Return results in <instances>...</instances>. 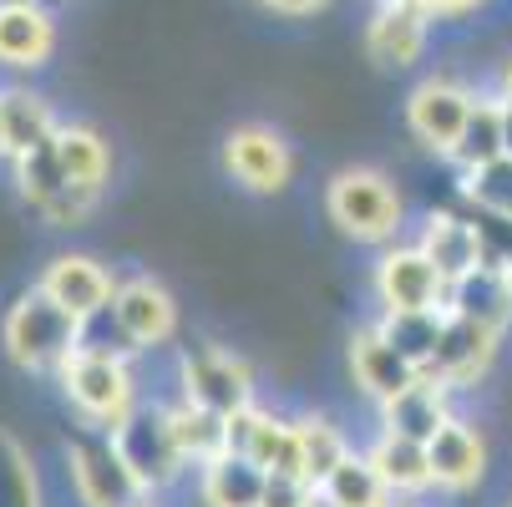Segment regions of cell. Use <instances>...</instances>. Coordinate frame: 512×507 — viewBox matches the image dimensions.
<instances>
[{"label":"cell","instance_id":"obj_22","mask_svg":"<svg viewBox=\"0 0 512 507\" xmlns=\"http://www.w3.org/2000/svg\"><path fill=\"white\" fill-rule=\"evenodd\" d=\"M56 158H61L66 183L92 188V193H107V178H112V142H107L97 127H87V122H61V127H56Z\"/></svg>","mask_w":512,"mask_h":507},{"label":"cell","instance_id":"obj_20","mask_svg":"<svg viewBox=\"0 0 512 507\" xmlns=\"http://www.w3.org/2000/svg\"><path fill=\"white\" fill-rule=\"evenodd\" d=\"M264 487L269 472L244 452H224L208 467H198V507H259Z\"/></svg>","mask_w":512,"mask_h":507},{"label":"cell","instance_id":"obj_9","mask_svg":"<svg viewBox=\"0 0 512 507\" xmlns=\"http://www.w3.org/2000/svg\"><path fill=\"white\" fill-rule=\"evenodd\" d=\"M371 295L381 315H411V310H442L447 279L416 244H391L371 264Z\"/></svg>","mask_w":512,"mask_h":507},{"label":"cell","instance_id":"obj_38","mask_svg":"<svg viewBox=\"0 0 512 507\" xmlns=\"http://www.w3.org/2000/svg\"><path fill=\"white\" fill-rule=\"evenodd\" d=\"M396 507H416V502H396Z\"/></svg>","mask_w":512,"mask_h":507},{"label":"cell","instance_id":"obj_15","mask_svg":"<svg viewBox=\"0 0 512 507\" xmlns=\"http://www.w3.org/2000/svg\"><path fill=\"white\" fill-rule=\"evenodd\" d=\"M497 330H487V325H477V320H462V315H452L447 310V325H442V340H436V355H431V381H442L452 396L457 391H472L482 376H487V366L497 360Z\"/></svg>","mask_w":512,"mask_h":507},{"label":"cell","instance_id":"obj_37","mask_svg":"<svg viewBox=\"0 0 512 507\" xmlns=\"http://www.w3.org/2000/svg\"><path fill=\"white\" fill-rule=\"evenodd\" d=\"M0 158H6V112H0Z\"/></svg>","mask_w":512,"mask_h":507},{"label":"cell","instance_id":"obj_16","mask_svg":"<svg viewBox=\"0 0 512 507\" xmlns=\"http://www.w3.org/2000/svg\"><path fill=\"white\" fill-rule=\"evenodd\" d=\"M426 457H431V487L436 492H472L482 477H487V437L482 426L467 421V416H452L436 437L426 442Z\"/></svg>","mask_w":512,"mask_h":507},{"label":"cell","instance_id":"obj_29","mask_svg":"<svg viewBox=\"0 0 512 507\" xmlns=\"http://www.w3.org/2000/svg\"><path fill=\"white\" fill-rule=\"evenodd\" d=\"M376 320L391 335V345L426 376L431 355H436V340H442V325H447V305L442 310H411V315H376Z\"/></svg>","mask_w":512,"mask_h":507},{"label":"cell","instance_id":"obj_4","mask_svg":"<svg viewBox=\"0 0 512 507\" xmlns=\"http://www.w3.org/2000/svg\"><path fill=\"white\" fill-rule=\"evenodd\" d=\"M107 442L117 447V457L127 462V472L137 477V487L148 492L153 502L163 492H173L193 467L178 447V431H173V416H168V401H137L112 431Z\"/></svg>","mask_w":512,"mask_h":507},{"label":"cell","instance_id":"obj_26","mask_svg":"<svg viewBox=\"0 0 512 507\" xmlns=\"http://www.w3.org/2000/svg\"><path fill=\"white\" fill-rule=\"evenodd\" d=\"M168 416H173L178 447H183V457H188L193 472L208 467L213 457L234 452V447H229V421H224V416H213V411H203V406H188V401H178V396L168 401Z\"/></svg>","mask_w":512,"mask_h":507},{"label":"cell","instance_id":"obj_21","mask_svg":"<svg viewBox=\"0 0 512 507\" xmlns=\"http://www.w3.org/2000/svg\"><path fill=\"white\" fill-rule=\"evenodd\" d=\"M371 467L381 472V482L391 487L396 502H416L421 492H436L431 487V457L421 442H406V437H391V431H376L371 447H365Z\"/></svg>","mask_w":512,"mask_h":507},{"label":"cell","instance_id":"obj_24","mask_svg":"<svg viewBox=\"0 0 512 507\" xmlns=\"http://www.w3.org/2000/svg\"><path fill=\"white\" fill-rule=\"evenodd\" d=\"M497 158H502V97L497 92H477V107H472L462 137H457V148L447 153V163L457 173H477V168H487Z\"/></svg>","mask_w":512,"mask_h":507},{"label":"cell","instance_id":"obj_5","mask_svg":"<svg viewBox=\"0 0 512 507\" xmlns=\"http://www.w3.org/2000/svg\"><path fill=\"white\" fill-rule=\"evenodd\" d=\"M173 381H178V401L188 406H203L213 416L234 421L239 411L259 406V381H254V366L229 350V345H188L178 350V366H173Z\"/></svg>","mask_w":512,"mask_h":507},{"label":"cell","instance_id":"obj_35","mask_svg":"<svg viewBox=\"0 0 512 507\" xmlns=\"http://www.w3.org/2000/svg\"><path fill=\"white\" fill-rule=\"evenodd\" d=\"M497 97L502 102H512V56L502 61V71H497Z\"/></svg>","mask_w":512,"mask_h":507},{"label":"cell","instance_id":"obj_11","mask_svg":"<svg viewBox=\"0 0 512 507\" xmlns=\"http://www.w3.org/2000/svg\"><path fill=\"white\" fill-rule=\"evenodd\" d=\"M345 371H350V386L371 401L376 411H381L386 401H396L406 386L421 381V371L391 345V335L381 330V320L350 330V340H345Z\"/></svg>","mask_w":512,"mask_h":507},{"label":"cell","instance_id":"obj_7","mask_svg":"<svg viewBox=\"0 0 512 507\" xmlns=\"http://www.w3.org/2000/svg\"><path fill=\"white\" fill-rule=\"evenodd\" d=\"M117 340L127 355H158L178 340V300L168 295V284H158L153 274H132L117 279V295L107 310Z\"/></svg>","mask_w":512,"mask_h":507},{"label":"cell","instance_id":"obj_23","mask_svg":"<svg viewBox=\"0 0 512 507\" xmlns=\"http://www.w3.org/2000/svg\"><path fill=\"white\" fill-rule=\"evenodd\" d=\"M0 112H6V158H26L36 148H46V142L56 137V112L41 92L31 87H0Z\"/></svg>","mask_w":512,"mask_h":507},{"label":"cell","instance_id":"obj_10","mask_svg":"<svg viewBox=\"0 0 512 507\" xmlns=\"http://www.w3.org/2000/svg\"><path fill=\"white\" fill-rule=\"evenodd\" d=\"M472 107H477V92L467 82H457V77H426V82H416L406 92L401 117H406V132L421 142L426 153L447 158L457 148V137H462Z\"/></svg>","mask_w":512,"mask_h":507},{"label":"cell","instance_id":"obj_27","mask_svg":"<svg viewBox=\"0 0 512 507\" xmlns=\"http://www.w3.org/2000/svg\"><path fill=\"white\" fill-rule=\"evenodd\" d=\"M0 507H46L41 467L11 426H0Z\"/></svg>","mask_w":512,"mask_h":507},{"label":"cell","instance_id":"obj_28","mask_svg":"<svg viewBox=\"0 0 512 507\" xmlns=\"http://www.w3.org/2000/svg\"><path fill=\"white\" fill-rule=\"evenodd\" d=\"M300 421V447H305V477L320 487L355 447H350V437H345V426L335 421V416H325V411H305V416H295Z\"/></svg>","mask_w":512,"mask_h":507},{"label":"cell","instance_id":"obj_39","mask_svg":"<svg viewBox=\"0 0 512 507\" xmlns=\"http://www.w3.org/2000/svg\"><path fill=\"white\" fill-rule=\"evenodd\" d=\"M371 6H381V0H371Z\"/></svg>","mask_w":512,"mask_h":507},{"label":"cell","instance_id":"obj_31","mask_svg":"<svg viewBox=\"0 0 512 507\" xmlns=\"http://www.w3.org/2000/svg\"><path fill=\"white\" fill-rule=\"evenodd\" d=\"M462 198L492 224H512V158H497L477 173H462Z\"/></svg>","mask_w":512,"mask_h":507},{"label":"cell","instance_id":"obj_6","mask_svg":"<svg viewBox=\"0 0 512 507\" xmlns=\"http://www.w3.org/2000/svg\"><path fill=\"white\" fill-rule=\"evenodd\" d=\"M61 462H66V482H71L77 507H142V502H153L137 487V477L127 472V462L117 457V447L102 431L71 437L61 447Z\"/></svg>","mask_w":512,"mask_h":507},{"label":"cell","instance_id":"obj_17","mask_svg":"<svg viewBox=\"0 0 512 507\" xmlns=\"http://www.w3.org/2000/svg\"><path fill=\"white\" fill-rule=\"evenodd\" d=\"M56 56V16L41 0H0V66L41 71Z\"/></svg>","mask_w":512,"mask_h":507},{"label":"cell","instance_id":"obj_3","mask_svg":"<svg viewBox=\"0 0 512 507\" xmlns=\"http://www.w3.org/2000/svg\"><path fill=\"white\" fill-rule=\"evenodd\" d=\"M56 391L61 401L71 406V416L82 421V431H107L142 401L137 396V371H132V355L127 350H112V345H87L66 360L56 371Z\"/></svg>","mask_w":512,"mask_h":507},{"label":"cell","instance_id":"obj_2","mask_svg":"<svg viewBox=\"0 0 512 507\" xmlns=\"http://www.w3.org/2000/svg\"><path fill=\"white\" fill-rule=\"evenodd\" d=\"M320 203H325V219L340 239L365 244V249L401 244L406 198H401L391 173H381V168H340V173H330Z\"/></svg>","mask_w":512,"mask_h":507},{"label":"cell","instance_id":"obj_25","mask_svg":"<svg viewBox=\"0 0 512 507\" xmlns=\"http://www.w3.org/2000/svg\"><path fill=\"white\" fill-rule=\"evenodd\" d=\"M320 507H396L391 487L371 467L365 452H350L325 482H320Z\"/></svg>","mask_w":512,"mask_h":507},{"label":"cell","instance_id":"obj_18","mask_svg":"<svg viewBox=\"0 0 512 507\" xmlns=\"http://www.w3.org/2000/svg\"><path fill=\"white\" fill-rule=\"evenodd\" d=\"M452 416H457V411H452V391H447L442 381H431V376H421L416 386H406L396 401H386V406L376 411L381 431H391V437H406V442H421V447H426Z\"/></svg>","mask_w":512,"mask_h":507},{"label":"cell","instance_id":"obj_8","mask_svg":"<svg viewBox=\"0 0 512 507\" xmlns=\"http://www.w3.org/2000/svg\"><path fill=\"white\" fill-rule=\"evenodd\" d=\"M224 173L244 193L274 198L295 183V148H289V137L269 122H239L224 137Z\"/></svg>","mask_w":512,"mask_h":507},{"label":"cell","instance_id":"obj_12","mask_svg":"<svg viewBox=\"0 0 512 507\" xmlns=\"http://www.w3.org/2000/svg\"><path fill=\"white\" fill-rule=\"evenodd\" d=\"M36 284L46 289V295H51L61 310L77 315L82 325L107 320L112 295H117V274H112V269H107L97 254H77V249H61V254H51V259L41 264Z\"/></svg>","mask_w":512,"mask_h":507},{"label":"cell","instance_id":"obj_33","mask_svg":"<svg viewBox=\"0 0 512 507\" xmlns=\"http://www.w3.org/2000/svg\"><path fill=\"white\" fill-rule=\"evenodd\" d=\"M259 11H269V16H289V21H300V16H315V11H325V0H254Z\"/></svg>","mask_w":512,"mask_h":507},{"label":"cell","instance_id":"obj_1","mask_svg":"<svg viewBox=\"0 0 512 507\" xmlns=\"http://www.w3.org/2000/svg\"><path fill=\"white\" fill-rule=\"evenodd\" d=\"M87 330L92 325H82L71 310H61L41 284H31L0 315V355L26 376H56L87 345Z\"/></svg>","mask_w":512,"mask_h":507},{"label":"cell","instance_id":"obj_30","mask_svg":"<svg viewBox=\"0 0 512 507\" xmlns=\"http://www.w3.org/2000/svg\"><path fill=\"white\" fill-rule=\"evenodd\" d=\"M11 168H16V193H21V203H31L36 213H41L46 203H56V198L71 188L66 173H61V158H56V137L46 142V148L16 158Z\"/></svg>","mask_w":512,"mask_h":507},{"label":"cell","instance_id":"obj_13","mask_svg":"<svg viewBox=\"0 0 512 507\" xmlns=\"http://www.w3.org/2000/svg\"><path fill=\"white\" fill-rule=\"evenodd\" d=\"M431 26L436 16L421 11L416 0H381V6H371V21L360 36L365 61L376 71H411L431 46Z\"/></svg>","mask_w":512,"mask_h":507},{"label":"cell","instance_id":"obj_36","mask_svg":"<svg viewBox=\"0 0 512 507\" xmlns=\"http://www.w3.org/2000/svg\"><path fill=\"white\" fill-rule=\"evenodd\" d=\"M502 158H512V102H502Z\"/></svg>","mask_w":512,"mask_h":507},{"label":"cell","instance_id":"obj_34","mask_svg":"<svg viewBox=\"0 0 512 507\" xmlns=\"http://www.w3.org/2000/svg\"><path fill=\"white\" fill-rule=\"evenodd\" d=\"M421 11H431L436 21H457V16H467V11H477L482 0H416Z\"/></svg>","mask_w":512,"mask_h":507},{"label":"cell","instance_id":"obj_14","mask_svg":"<svg viewBox=\"0 0 512 507\" xmlns=\"http://www.w3.org/2000/svg\"><path fill=\"white\" fill-rule=\"evenodd\" d=\"M411 244H416L436 269H442L447 289L492 259L487 229H482V224H472V219H462V213H452V208H431L426 219H421V229H416V239H411Z\"/></svg>","mask_w":512,"mask_h":507},{"label":"cell","instance_id":"obj_19","mask_svg":"<svg viewBox=\"0 0 512 507\" xmlns=\"http://www.w3.org/2000/svg\"><path fill=\"white\" fill-rule=\"evenodd\" d=\"M447 310L502 335V330L512 325V274H507L497 259H487L482 269H472L467 279H457V284L447 289Z\"/></svg>","mask_w":512,"mask_h":507},{"label":"cell","instance_id":"obj_40","mask_svg":"<svg viewBox=\"0 0 512 507\" xmlns=\"http://www.w3.org/2000/svg\"><path fill=\"white\" fill-rule=\"evenodd\" d=\"M142 507H153V502H142Z\"/></svg>","mask_w":512,"mask_h":507},{"label":"cell","instance_id":"obj_32","mask_svg":"<svg viewBox=\"0 0 512 507\" xmlns=\"http://www.w3.org/2000/svg\"><path fill=\"white\" fill-rule=\"evenodd\" d=\"M259 507H320V487L305 477H269Z\"/></svg>","mask_w":512,"mask_h":507}]
</instances>
